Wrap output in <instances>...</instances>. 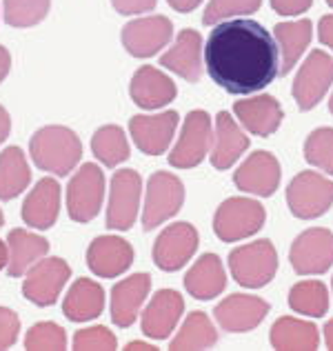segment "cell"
I'll use <instances>...</instances> for the list:
<instances>
[{
	"label": "cell",
	"mask_w": 333,
	"mask_h": 351,
	"mask_svg": "<svg viewBox=\"0 0 333 351\" xmlns=\"http://www.w3.org/2000/svg\"><path fill=\"white\" fill-rule=\"evenodd\" d=\"M229 269L240 287L260 289L273 280L278 271V254L271 240H256L238 247L229 256Z\"/></svg>",
	"instance_id": "3"
},
{
	"label": "cell",
	"mask_w": 333,
	"mask_h": 351,
	"mask_svg": "<svg viewBox=\"0 0 333 351\" xmlns=\"http://www.w3.org/2000/svg\"><path fill=\"white\" fill-rule=\"evenodd\" d=\"M105 198V176L94 162H85L78 173L69 180L67 187V209L71 220L89 223L98 216Z\"/></svg>",
	"instance_id": "7"
},
{
	"label": "cell",
	"mask_w": 333,
	"mask_h": 351,
	"mask_svg": "<svg viewBox=\"0 0 333 351\" xmlns=\"http://www.w3.org/2000/svg\"><path fill=\"white\" fill-rule=\"evenodd\" d=\"M249 145H251L249 136L236 123L234 116L220 112L216 116V138L214 145H211V165L220 171L229 169L249 149Z\"/></svg>",
	"instance_id": "24"
},
{
	"label": "cell",
	"mask_w": 333,
	"mask_h": 351,
	"mask_svg": "<svg viewBox=\"0 0 333 351\" xmlns=\"http://www.w3.org/2000/svg\"><path fill=\"white\" fill-rule=\"evenodd\" d=\"M289 263L295 274L318 276L333 267V234L313 227L302 232L289 249Z\"/></svg>",
	"instance_id": "10"
},
{
	"label": "cell",
	"mask_w": 333,
	"mask_h": 351,
	"mask_svg": "<svg viewBox=\"0 0 333 351\" xmlns=\"http://www.w3.org/2000/svg\"><path fill=\"white\" fill-rule=\"evenodd\" d=\"M331 85H333V56L316 49L302 62L298 76L293 80V100L298 103L302 112H309V109H313L325 98Z\"/></svg>",
	"instance_id": "11"
},
{
	"label": "cell",
	"mask_w": 333,
	"mask_h": 351,
	"mask_svg": "<svg viewBox=\"0 0 333 351\" xmlns=\"http://www.w3.org/2000/svg\"><path fill=\"white\" fill-rule=\"evenodd\" d=\"M304 158L320 171L333 176V127H320L309 134L304 143Z\"/></svg>",
	"instance_id": "36"
},
{
	"label": "cell",
	"mask_w": 333,
	"mask_h": 351,
	"mask_svg": "<svg viewBox=\"0 0 333 351\" xmlns=\"http://www.w3.org/2000/svg\"><path fill=\"white\" fill-rule=\"evenodd\" d=\"M182 311H184L182 295L173 289H160L143 311V322H140L143 334L151 340L169 338L171 331L178 327Z\"/></svg>",
	"instance_id": "18"
},
{
	"label": "cell",
	"mask_w": 333,
	"mask_h": 351,
	"mask_svg": "<svg viewBox=\"0 0 333 351\" xmlns=\"http://www.w3.org/2000/svg\"><path fill=\"white\" fill-rule=\"evenodd\" d=\"M211 80L229 94H256L280 73L275 38L249 18L222 21L211 29L205 53Z\"/></svg>",
	"instance_id": "1"
},
{
	"label": "cell",
	"mask_w": 333,
	"mask_h": 351,
	"mask_svg": "<svg viewBox=\"0 0 333 351\" xmlns=\"http://www.w3.org/2000/svg\"><path fill=\"white\" fill-rule=\"evenodd\" d=\"M198 232L189 223H173L156 238L153 263L162 271H178L187 265L198 249Z\"/></svg>",
	"instance_id": "14"
},
{
	"label": "cell",
	"mask_w": 333,
	"mask_h": 351,
	"mask_svg": "<svg viewBox=\"0 0 333 351\" xmlns=\"http://www.w3.org/2000/svg\"><path fill=\"white\" fill-rule=\"evenodd\" d=\"M318 38L322 45H327L329 49H333V14L322 16V21L318 25Z\"/></svg>",
	"instance_id": "43"
},
{
	"label": "cell",
	"mask_w": 333,
	"mask_h": 351,
	"mask_svg": "<svg viewBox=\"0 0 333 351\" xmlns=\"http://www.w3.org/2000/svg\"><path fill=\"white\" fill-rule=\"evenodd\" d=\"M151 289V276L149 274H134L125 278L123 282H118L111 289V320L118 327H132L145 298L149 295Z\"/></svg>",
	"instance_id": "21"
},
{
	"label": "cell",
	"mask_w": 333,
	"mask_h": 351,
	"mask_svg": "<svg viewBox=\"0 0 333 351\" xmlns=\"http://www.w3.org/2000/svg\"><path fill=\"white\" fill-rule=\"evenodd\" d=\"M269 302L258 298V295L249 293H234L222 300L214 316L220 322L225 331H234V334H245V331L256 329L269 313Z\"/></svg>",
	"instance_id": "16"
},
{
	"label": "cell",
	"mask_w": 333,
	"mask_h": 351,
	"mask_svg": "<svg viewBox=\"0 0 333 351\" xmlns=\"http://www.w3.org/2000/svg\"><path fill=\"white\" fill-rule=\"evenodd\" d=\"M51 0H5L7 25L25 29L42 23L49 14Z\"/></svg>",
	"instance_id": "35"
},
{
	"label": "cell",
	"mask_w": 333,
	"mask_h": 351,
	"mask_svg": "<svg viewBox=\"0 0 333 351\" xmlns=\"http://www.w3.org/2000/svg\"><path fill=\"white\" fill-rule=\"evenodd\" d=\"M273 38L280 53V73H289L298 60L302 58V51L311 43V21H295V23H278L273 27Z\"/></svg>",
	"instance_id": "30"
},
{
	"label": "cell",
	"mask_w": 333,
	"mask_h": 351,
	"mask_svg": "<svg viewBox=\"0 0 333 351\" xmlns=\"http://www.w3.org/2000/svg\"><path fill=\"white\" fill-rule=\"evenodd\" d=\"M173 36V25L166 16H147L129 21L123 27V45L134 58H151L166 47Z\"/></svg>",
	"instance_id": "12"
},
{
	"label": "cell",
	"mask_w": 333,
	"mask_h": 351,
	"mask_svg": "<svg viewBox=\"0 0 333 351\" xmlns=\"http://www.w3.org/2000/svg\"><path fill=\"white\" fill-rule=\"evenodd\" d=\"M71 269L62 258H42L29 271L23 285V293L27 300H32L38 307H49L64 287V282L69 280Z\"/></svg>",
	"instance_id": "13"
},
{
	"label": "cell",
	"mask_w": 333,
	"mask_h": 351,
	"mask_svg": "<svg viewBox=\"0 0 333 351\" xmlns=\"http://www.w3.org/2000/svg\"><path fill=\"white\" fill-rule=\"evenodd\" d=\"M166 3H169V7L175 9L178 14H189L202 3V0H166Z\"/></svg>",
	"instance_id": "44"
},
{
	"label": "cell",
	"mask_w": 333,
	"mask_h": 351,
	"mask_svg": "<svg viewBox=\"0 0 333 351\" xmlns=\"http://www.w3.org/2000/svg\"><path fill=\"white\" fill-rule=\"evenodd\" d=\"M184 202V184L169 171H156L147 180V198L143 209V227L149 229L160 227V223L169 220L180 211Z\"/></svg>",
	"instance_id": "6"
},
{
	"label": "cell",
	"mask_w": 333,
	"mask_h": 351,
	"mask_svg": "<svg viewBox=\"0 0 333 351\" xmlns=\"http://www.w3.org/2000/svg\"><path fill=\"white\" fill-rule=\"evenodd\" d=\"M25 347L29 351H62L67 349V334L56 322H38L27 331Z\"/></svg>",
	"instance_id": "37"
},
{
	"label": "cell",
	"mask_w": 333,
	"mask_h": 351,
	"mask_svg": "<svg viewBox=\"0 0 333 351\" xmlns=\"http://www.w3.org/2000/svg\"><path fill=\"white\" fill-rule=\"evenodd\" d=\"M118 347L116 336L107 327H87L73 336V349L76 351H114Z\"/></svg>",
	"instance_id": "39"
},
{
	"label": "cell",
	"mask_w": 333,
	"mask_h": 351,
	"mask_svg": "<svg viewBox=\"0 0 333 351\" xmlns=\"http://www.w3.org/2000/svg\"><path fill=\"white\" fill-rule=\"evenodd\" d=\"M214 141V132H211V116L202 109L191 112L184 118L182 132L175 147L169 154V165L178 169H191L205 160V156Z\"/></svg>",
	"instance_id": "9"
},
{
	"label": "cell",
	"mask_w": 333,
	"mask_h": 351,
	"mask_svg": "<svg viewBox=\"0 0 333 351\" xmlns=\"http://www.w3.org/2000/svg\"><path fill=\"white\" fill-rule=\"evenodd\" d=\"M271 345L278 351H316L320 334L313 322L298 318H278L271 327Z\"/></svg>",
	"instance_id": "29"
},
{
	"label": "cell",
	"mask_w": 333,
	"mask_h": 351,
	"mask_svg": "<svg viewBox=\"0 0 333 351\" xmlns=\"http://www.w3.org/2000/svg\"><path fill=\"white\" fill-rule=\"evenodd\" d=\"M267 220L264 207L254 198H229L214 216V232L222 243H236L258 234Z\"/></svg>",
	"instance_id": "4"
},
{
	"label": "cell",
	"mask_w": 333,
	"mask_h": 351,
	"mask_svg": "<svg viewBox=\"0 0 333 351\" xmlns=\"http://www.w3.org/2000/svg\"><path fill=\"white\" fill-rule=\"evenodd\" d=\"M140 191L143 180L134 169H120L111 178V193H109V207H107V229L114 232H127L132 229L138 209H140Z\"/></svg>",
	"instance_id": "8"
},
{
	"label": "cell",
	"mask_w": 333,
	"mask_h": 351,
	"mask_svg": "<svg viewBox=\"0 0 333 351\" xmlns=\"http://www.w3.org/2000/svg\"><path fill=\"white\" fill-rule=\"evenodd\" d=\"M322 334H325V343H327V347L333 351V320L327 322V325H325V331H322Z\"/></svg>",
	"instance_id": "47"
},
{
	"label": "cell",
	"mask_w": 333,
	"mask_h": 351,
	"mask_svg": "<svg viewBox=\"0 0 333 351\" xmlns=\"http://www.w3.org/2000/svg\"><path fill=\"white\" fill-rule=\"evenodd\" d=\"M7 249H9L7 271L12 278H18V276L27 274L36 263L47 256L49 243L47 238L29 234L25 229H12L7 236Z\"/></svg>",
	"instance_id": "27"
},
{
	"label": "cell",
	"mask_w": 333,
	"mask_h": 351,
	"mask_svg": "<svg viewBox=\"0 0 333 351\" xmlns=\"http://www.w3.org/2000/svg\"><path fill=\"white\" fill-rule=\"evenodd\" d=\"M286 205L300 220L327 214L333 205V180L318 171H302L286 187Z\"/></svg>",
	"instance_id": "5"
},
{
	"label": "cell",
	"mask_w": 333,
	"mask_h": 351,
	"mask_svg": "<svg viewBox=\"0 0 333 351\" xmlns=\"http://www.w3.org/2000/svg\"><path fill=\"white\" fill-rule=\"evenodd\" d=\"M234 114L240 120V125L254 136L275 134L278 127L282 125V118H284L280 103H278V100L269 94L238 100V103L234 105Z\"/></svg>",
	"instance_id": "20"
},
{
	"label": "cell",
	"mask_w": 333,
	"mask_h": 351,
	"mask_svg": "<svg viewBox=\"0 0 333 351\" xmlns=\"http://www.w3.org/2000/svg\"><path fill=\"white\" fill-rule=\"evenodd\" d=\"M164 69L178 73L187 82H198L202 76V38L196 29H182L171 49L160 56Z\"/></svg>",
	"instance_id": "23"
},
{
	"label": "cell",
	"mask_w": 333,
	"mask_h": 351,
	"mask_svg": "<svg viewBox=\"0 0 333 351\" xmlns=\"http://www.w3.org/2000/svg\"><path fill=\"white\" fill-rule=\"evenodd\" d=\"M18 331H21V320H18V313L0 307V349H9L18 338Z\"/></svg>",
	"instance_id": "40"
},
{
	"label": "cell",
	"mask_w": 333,
	"mask_h": 351,
	"mask_svg": "<svg viewBox=\"0 0 333 351\" xmlns=\"http://www.w3.org/2000/svg\"><path fill=\"white\" fill-rule=\"evenodd\" d=\"M129 94L140 109H160L173 103L178 91L166 73L151 67V64H145L134 73Z\"/></svg>",
	"instance_id": "22"
},
{
	"label": "cell",
	"mask_w": 333,
	"mask_h": 351,
	"mask_svg": "<svg viewBox=\"0 0 333 351\" xmlns=\"http://www.w3.org/2000/svg\"><path fill=\"white\" fill-rule=\"evenodd\" d=\"M175 129H178V114L162 112L153 116H134L129 123V132L136 147L147 156H160L171 145Z\"/></svg>",
	"instance_id": "17"
},
{
	"label": "cell",
	"mask_w": 333,
	"mask_h": 351,
	"mask_svg": "<svg viewBox=\"0 0 333 351\" xmlns=\"http://www.w3.org/2000/svg\"><path fill=\"white\" fill-rule=\"evenodd\" d=\"M9 67H12V56H9V51L0 45V82L7 78Z\"/></svg>",
	"instance_id": "46"
},
{
	"label": "cell",
	"mask_w": 333,
	"mask_h": 351,
	"mask_svg": "<svg viewBox=\"0 0 333 351\" xmlns=\"http://www.w3.org/2000/svg\"><path fill=\"white\" fill-rule=\"evenodd\" d=\"M111 5L123 16H138L145 12H151L156 7V0H111Z\"/></svg>",
	"instance_id": "41"
},
{
	"label": "cell",
	"mask_w": 333,
	"mask_h": 351,
	"mask_svg": "<svg viewBox=\"0 0 333 351\" xmlns=\"http://www.w3.org/2000/svg\"><path fill=\"white\" fill-rule=\"evenodd\" d=\"M29 152L38 169L53 176H67L80 162L82 145L71 129L49 125L32 136Z\"/></svg>",
	"instance_id": "2"
},
{
	"label": "cell",
	"mask_w": 333,
	"mask_h": 351,
	"mask_svg": "<svg viewBox=\"0 0 333 351\" xmlns=\"http://www.w3.org/2000/svg\"><path fill=\"white\" fill-rule=\"evenodd\" d=\"M327 5H329V7H333V0H327Z\"/></svg>",
	"instance_id": "52"
},
{
	"label": "cell",
	"mask_w": 333,
	"mask_h": 351,
	"mask_svg": "<svg viewBox=\"0 0 333 351\" xmlns=\"http://www.w3.org/2000/svg\"><path fill=\"white\" fill-rule=\"evenodd\" d=\"M105 309V291L98 282L80 278L71 285L67 298L62 302V311L71 322L96 320Z\"/></svg>",
	"instance_id": "28"
},
{
	"label": "cell",
	"mask_w": 333,
	"mask_h": 351,
	"mask_svg": "<svg viewBox=\"0 0 333 351\" xmlns=\"http://www.w3.org/2000/svg\"><path fill=\"white\" fill-rule=\"evenodd\" d=\"M9 129H12V118H9L7 109H5L3 105H0V143H5V141H7Z\"/></svg>",
	"instance_id": "45"
},
{
	"label": "cell",
	"mask_w": 333,
	"mask_h": 351,
	"mask_svg": "<svg viewBox=\"0 0 333 351\" xmlns=\"http://www.w3.org/2000/svg\"><path fill=\"white\" fill-rule=\"evenodd\" d=\"M329 109H331V114H333V96H331V100H329Z\"/></svg>",
	"instance_id": "51"
},
{
	"label": "cell",
	"mask_w": 333,
	"mask_h": 351,
	"mask_svg": "<svg viewBox=\"0 0 333 351\" xmlns=\"http://www.w3.org/2000/svg\"><path fill=\"white\" fill-rule=\"evenodd\" d=\"M273 12L280 16H302L309 12L313 0H269Z\"/></svg>",
	"instance_id": "42"
},
{
	"label": "cell",
	"mask_w": 333,
	"mask_h": 351,
	"mask_svg": "<svg viewBox=\"0 0 333 351\" xmlns=\"http://www.w3.org/2000/svg\"><path fill=\"white\" fill-rule=\"evenodd\" d=\"M91 152L107 167H116V165L125 162L129 158V143L125 132L118 125L100 127L91 138Z\"/></svg>",
	"instance_id": "34"
},
{
	"label": "cell",
	"mask_w": 333,
	"mask_h": 351,
	"mask_svg": "<svg viewBox=\"0 0 333 351\" xmlns=\"http://www.w3.org/2000/svg\"><path fill=\"white\" fill-rule=\"evenodd\" d=\"M32 180L29 165L18 147H7L0 154V200H12L27 189Z\"/></svg>",
	"instance_id": "31"
},
{
	"label": "cell",
	"mask_w": 333,
	"mask_h": 351,
	"mask_svg": "<svg viewBox=\"0 0 333 351\" xmlns=\"http://www.w3.org/2000/svg\"><path fill=\"white\" fill-rule=\"evenodd\" d=\"M227 287V274L222 269V261L216 254L200 256L196 265L184 276V289L196 300H211Z\"/></svg>",
	"instance_id": "26"
},
{
	"label": "cell",
	"mask_w": 333,
	"mask_h": 351,
	"mask_svg": "<svg viewBox=\"0 0 333 351\" xmlns=\"http://www.w3.org/2000/svg\"><path fill=\"white\" fill-rule=\"evenodd\" d=\"M7 261H9V249H7V245L3 243V240H0V269H5Z\"/></svg>",
	"instance_id": "48"
},
{
	"label": "cell",
	"mask_w": 333,
	"mask_h": 351,
	"mask_svg": "<svg viewBox=\"0 0 333 351\" xmlns=\"http://www.w3.org/2000/svg\"><path fill=\"white\" fill-rule=\"evenodd\" d=\"M262 0H211L202 16V23L211 27L218 21H227L234 16H251L260 9Z\"/></svg>",
	"instance_id": "38"
},
{
	"label": "cell",
	"mask_w": 333,
	"mask_h": 351,
	"mask_svg": "<svg viewBox=\"0 0 333 351\" xmlns=\"http://www.w3.org/2000/svg\"><path fill=\"white\" fill-rule=\"evenodd\" d=\"M129 351H136V349H145V351H156V347H151V345H145V343H132L127 347Z\"/></svg>",
	"instance_id": "49"
},
{
	"label": "cell",
	"mask_w": 333,
	"mask_h": 351,
	"mask_svg": "<svg viewBox=\"0 0 333 351\" xmlns=\"http://www.w3.org/2000/svg\"><path fill=\"white\" fill-rule=\"evenodd\" d=\"M60 211V184L53 178H42L36 182L23 205V220L34 229H49L58 220Z\"/></svg>",
	"instance_id": "25"
},
{
	"label": "cell",
	"mask_w": 333,
	"mask_h": 351,
	"mask_svg": "<svg viewBox=\"0 0 333 351\" xmlns=\"http://www.w3.org/2000/svg\"><path fill=\"white\" fill-rule=\"evenodd\" d=\"M134 263V249L120 236H100L87 249V265L100 278H116Z\"/></svg>",
	"instance_id": "19"
},
{
	"label": "cell",
	"mask_w": 333,
	"mask_h": 351,
	"mask_svg": "<svg viewBox=\"0 0 333 351\" xmlns=\"http://www.w3.org/2000/svg\"><path fill=\"white\" fill-rule=\"evenodd\" d=\"M289 307L300 316L322 318L329 309V291L318 280L298 282L289 291Z\"/></svg>",
	"instance_id": "33"
},
{
	"label": "cell",
	"mask_w": 333,
	"mask_h": 351,
	"mask_svg": "<svg viewBox=\"0 0 333 351\" xmlns=\"http://www.w3.org/2000/svg\"><path fill=\"white\" fill-rule=\"evenodd\" d=\"M234 182L240 191L269 198L280 187V162L269 152H254L236 169Z\"/></svg>",
	"instance_id": "15"
},
{
	"label": "cell",
	"mask_w": 333,
	"mask_h": 351,
	"mask_svg": "<svg viewBox=\"0 0 333 351\" xmlns=\"http://www.w3.org/2000/svg\"><path fill=\"white\" fill-rule=\"evenodd\" d=\"M218 343V331L214 327V322L209 320L207 313L193 311L187 316V320L182 322V329L178 331V336L171 340L173 351H200L209 349Z\"/></svg>",
	"instance_id": "32"
},
{
	"label": "cell",
	"mask_w": 333,
	"mask_h": 351,
	"mask_svg": "<svg viewBox=\"0 0 333 351\" xmlns=\"http://www.w3.org/2000/svg\"><path fill=\"white\" fill-rule=\"evenodd\" d=\"M3 223H5V216H3V211H0V227H3Z\"/></svg>",
	"instance_id": "50"
}]
</instances>
